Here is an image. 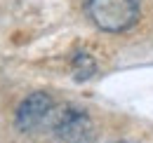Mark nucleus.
I'll use <instances>...</instances> for the list:
<instances>
[{
	"mask_svg": "<svg viewBox=\"0 0 153 143\" xmlns=\"http://www.w3.org/2000/svg\"><path fill=\"white\" fill-rule=\"evenodd\" d=\"M87 17L104 33H123L139 21L141 0H87Z\"/></svg>",
	"mask_w": 153,
	"mask_h": 143,
	"instance_id": "f257e3e1",
	"label": "nucleus"
},
{
	"mask_svg": "<svg viewBox=\"0 0 153 143\" xmlns=\"http://www.w3.org/2000/svg\"><path fill=\"white\" fill-rule=\"evenodd\" d=\"M54 136L61 143H92L94 125L80 108H64L54 120Z\"/></svg>",
	"mask_w": 153,
	"mask_h": 143,
	"instance_id": "f03ea898",
	"label": "nucleus"
},
{
	"mask_svg": "<svg viewBox=\"0 0 153 143\" xmlns=\"http://www.w3.org/2000/svg\"><path fill=\"white\" fill-rule=\"evenodd\" d=\"M52 108H54V101L47 91H33L19 103L17 115H14V125L21 131H31L52 113Z\"/></svg>",
	"mask_w": 153,
	"mask_h": 143,
	"instance_id": "7ed1b4c3",
	"label": "nucleus"
},
{
	"mask_svg": "<svg viewBox=\"0 0 153 143\" xmlns=\"http://www.w3.org/2000/svg\"><path fill=\"white\" fill-rule=\"evenodd\" d=\"M71 66H73V77H76L78 82H82V80H90V77L97 73L94 59H92L87 52H76V54H73V61H71Z\"/></svg>",
	"mask_w": 153,
	"mask_h": 143,
	"instance_id": "20e7f679",
	"label": "nucleus"
},
{
	"mask_svg": "<svg viewBox=\"0 0 153 143\" xmlns=\"http://www.w3.org/2000/svg\"><path fill=\"white\" fill-rule=\"evenodd\" d=\"M115 143H125V141H115Z\"/></svg>",
	"mask_w": 153,
	"mask_h": 143,
	"instance_id": "39448f33",
	"label": "nucleus"
}]
</instances>
